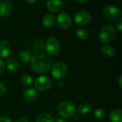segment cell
<instances>
[{
    "mask_svg": "<svg viewBox=\"0 0 122 122\" xmlns=\"http://www.w3.org/2000/svg\"><path fill=\"white\" fill-rule=\"evenodd\" d=\"M31 64L33 70L39 74H43L48 71L52 65L51 59L46 55L37 54L35 55L31 61Z\"/></svg>",
    "mask_w": 122,
    "mask_h": 122,
    "instance_id": "obj_1",
    "label": "cell"
},
{
    "mask_svg": "<svg viewBox=\"0 0 122 122\" xmlns=\"http://www.w3.org/2000/svg\"><path fill=\"white\" fill-rule=\"evenodd\" d=\"M117 36L115 28L110 25L107 24L102 27L99 31V39L104 44H109L112 42Z\"/></svg>",
    "mask_w": 122,
    "mask_h": 122,
    "instance_id": "obj_2",
    "label": "cell"
},
{
    "mask_svg": "<svg viewBox=\"0 0 122 122\" xmlns=\"http://www.w3.org/2000/svg\"><path fill=\"white\" fill-rule=\"evenodd\" d=\"M58 113L64 118H71L76 114L75 106L69 102H63L59 104L57 108Z\"/></svg>",
    "mask_w": 122,
    "mask_h": 122,
    "instance_id": "obj_3",
    "label": "cell"
},
{
    "mask_svg": "<svg viewBox=\"0 0 122 122\" xmlns=\"http://www.w3.org/2000/svg\"><path fill=\"white\" fill-rule=\"evenodd\" d=\"M45 46L46 52L51 56H56L60 52V43L54 37H51L48 39L46 42Z\"/></svg>",
    "mask_w": 122,
    "mask_h": 122,
    "instance_id": "obj_4",
    "label": "cell"
},
{
    "mask_svg": "<svg viewBox=\"0 0 122 122\" xmlns=\"http://www.w3.org/2000/svg\"><path fill=\"white\" fill-rule=\"evenodd\" d=\"M67 73L66 65L62 61H58L54 64L51 69L52 76L57 79H63Z\"/></svg>",
    "mask_w": 122,
    "mask_h": 122,
    "instance_id": "obj_5",
    "label": "cell"
},
{
    "mask_svg": "<svg viewBox=\"0 0 122 122\" xmlns=\"http://www.w3.org/2000/svg\"><path fill=\"white\" fill-rule=\"evenodd\" d=\"M52 82L49 77L41 76L36 79L34 81V86L36 90L41 92H46L49 90L51 86Z\"/></svg>",
    "mask_w": 122,
    "mask_h": 122,
    "instance_id": "obj_6",
    "label": "cell"
},
{
    "mask_svg": "<svg viewBox=\"0 0 122 122\" xmlns=\"http://www.w3.org/2000/svg\"><path fill=\"white\" fill-rule=\"evenodd\" d=\"M103 16L107 19H115L121 15V11L118 6L109 4L103 9Z\"/></svg>",
    "mask_w": 122,
    "mask_h": 122,
    "instance_id": "obj_7",
    "label": "cell"
},
{
    "mask_svg": "<svg viewBox=\"0 0 122 122\" xmlns=\"http://www.w3.org/2000/svg\"><path fill=\"white\" fill-rule=\"evenodd\" d=\"M92 18L90 12L87 10L83 9L79 11L74 16V21L79 26H84L88 24Z\"/></svg>",
    "mask_w": 122,
    "mask_h": 122,
    "instance_id": "obj_8",
    "label": "cell"
},
{
    "mask_svg": "<svg viewBox=\"0 0 122 122\" xmlns=\"http://www.w3.org/2000/svg\"><path fill=\"white\" fill-rule=\"evenodd\" d=\"M56 22L61 29L66 30L71 25V18L67 12H61L56 17Z\"/></svg>",
    "mask_w": 122,
    "mask_h": 122,
    "instance_id": "obj_9",
    "label": "cell"
},
{
    "mask_svg": "<svg viewBox=\"0 0 122 122\" xmlns=\"http://www.w3.org/2000/svg\"><path fill=\"white\" fill-rule=\"evenodd\" d=\"M13 10V4L10 1L3 0L0 1V16L6 17L9 16Z\"/></svg>",
    "mask_w": 122,
    "mask_h": 122,
    "instance_id": "obj_10",
    "label": "cell"
},
{
    "mask_svg": "<svg viewBox=\"0 0 122 122\" xmlns=\"http://www.w3.org/2000/svg\"><path fill=\"white\" fill-rule=\"evenodd\" d=\"M46 7L49 10L53 12L61 11L64 8V4L61 1L49 0L46 1Z\"/></svg>",
    "mask_w": 122,
    "mask_h": 122,
    "instance_id": "obj_11",
    "label": "cell"
},
{
    "mask_svg": "<svg viewBox=\"0 0 122 122\" xmlns=\"http://www.w3.org/2000/svg\"><path fill=\"white\" fill-rule=\"evenodd\" d=\"M24 98L27 102H34L39 97V93L37 90L33 88H29L26 89L23 94Z\"/></svg>",
    "mask_w": 122,
    "mask_h": 122,
    "instance_id": "obj_12",
    "label": "cell"
},
{
    "mask_svg": "<svg viewBox=\"0 0 122 122\" xmlns=\"http://www.w3.org/2000/svg\"><path fill=\"white\" fill-rule=\"evenodd\" d=\"M11 52V47L8 42L0 40V59L7 57Z\"/></svg>",
    "mask_w": 122,
    "mask_h": 122,
    "instance_id": "obj_13",
    "label": "cell"
},
{
    "mask_svg": "<svg viewBox=\"0 0 122 122\" xmlns=\"http://www.w3.org/2000/svg\"><path fill=\"white\" fill-rule=\"evenodd\" d=\"M109 118L112 122H122V111L120 109H115L110 112Z\"/></svg>",
    "mask_w": 122,
    "mask_h": 122,
    "instance_id": "obj_14",
    "label": "cell"
},
{
    "mask_svg": "<svg viewBox=\"0 0 122 122\" xmlns=\"http://www.w3.org/2000/svg\"><path fill=\"white\" fill-rule=\"evenodd\" d=\"M42 24L45 27H52L55 24V16L51 14H46L42 19Z\"/></svg>",
    "mask_w": 122,
    "mask_h": 122,
    "instance_id": "obj_15",
    "label": "cell"
},
{
    "mask_svg": "<svg viewBox=\"0 0 122 122\" xmlns=\"http://www.w3.org/2000/svg\"><path fill=\"white\" fill-rule=\"evenodd\" d=\"M19 56L20 60L24 64L29 63L31 61L32 58H33L31 53L28 50H22V51H21L19 54Z\"/></svg>",
    "mask_w": 122,
    "mask_h": 122,
    "instance_id": "obj_16",
    "label": "cell"
},
{
    "mask_svg": "<svg viewBox=\"0 0 122 122\" xmlns=\"http://www.w3.org/2000/svg\"><path fill=\"white\" fill-rule=\"evenodd\" d=\"M19 63L18 61L13 58L8 59L6 61V67L7 69L12 72H15L19 69Z\"/></svg>",
    "mask_w": 122,
    "mask_h": 122,
    "instance_id": "obj_17",
    "label": "cell"
},
{
    "mask_svg": "<svg viewBox=\"0 0 122 122\" xmlns=\"http://www.w3.org/2000/svg\"><path fill=\"white\" fill-rule=\"evenodd\" d=\"M102 54L104 57L110 59L114 56V49L109 45H105L102 49Z\"/></svg>",
    "mask_w": 122,
    "mask_h": 122,
    "instance_id": "obj_18",
    "label": "cell"
},
{
    "mask_svg": "<svg viewBox=\"0 0 122 122\" xmlns=\"http://www.w3.org/2000/svg\"><path fill=\"white\" fill-rule=\"evenodd\" d=\"M78 112L82 115L88 114L92 110V106L89 103H82L78 107Z\"/></svg>",
    "mask_w": 122,
    "mask_h": 122,
    "instance_id": "obj_19",
    "label": "cell"
},
{
    "mask_svg": "<svg viewBox=\"0 0 122 122\" xmlns=\"http://www.w3.org/2000/svg\"><path fill=\"white\" fill-rule=\"evenodd\" d=\"M36 122H54V119L49 114L41 113L36 117Z\"/></svg>",
    "mask_w": 122,
    "mask_h": 122,
    "instance_id": "obj_20",
    "label": "cell"
},
{
    "mask_svg": "<svg viewBox=\"0 0 122 122\" xmlns=\"http://www.w3.org/2000/svg\"><path fill=\"white\" fill-rule=\"evenodd\" d=\"M44 45L43 41L41 39H37L34 42L33 46H32V49L34 52L39 53L44 50Z\"/></svg>",
    "mask_w": 122,
    "mask_h": 122,
    "instance_id": "obj_21",
    "label": "cell"
},
{
    "mask_svg": "<svg viewBox=\"0 0 122 122\" xmlns=\"http://www.w3.org/2000/svg\"><path fill=\"white\" fill-rule=\"evenodd\" d=\"M76 36L81 40H86L89 36V32L84 28H79L76 31Z\"/></svg>",
    "mask_w": 122,
    "mask_h": 122,
    "instance_id": "obj_22",
    "label": "cell"
},
{
    "mask_svg": "<svg viewBox=\"0 0 122 122\" xmlns=\"http://www.w3.org/2000/svg\"><path fill=\"white\" fill-rule=\"evenodd\" d=\"M21 81L23 85L29 86L32 84V77L29 74H24L21 78Z\"/></svg>",
    "mask_w": 122,
    "mask_h": 122,
    "instance_id": "obj_23",
    "label": "cell"
},
{
    "mask_svg": "<svg viewBox=\"0 0 122 122\" xmlns=\"http://www.w3.org/2000/svg\"><path fill=\"white\" fill-rule=\"evenodd\" d=\"M94 116L97 119H103L106 116V112L102 108H98L97 109H96L94 112Z\"/></svg>",
    "mask_w": 122,
    "mask_h": 122,
    "instance_id": "obj_24",
    "label": "cell"
},
{
    "mask_svg": "<svg viewBox=\"0 0 122 122\" xmlns=\"http://www.w3.org/2000/svg\"><path fill=\"white\" fill-rule=\"evenodd\" d=\"M6 88L5 85L3 83L0 82V96L4 95L6 93Z\"/></svg>",
    "mask_w": 122,
    "mask_h": 122,
    "instance_id": "obj_25",
    "label": "cell"
},
{
    "mask_svg": "<svg viewBox=\"0 0 122 122\" xmlns=\"http://www.w3.org/2000/svg\"><path fill=\"white\" fill-rule=\"evenodd\" d=\"M116 25H117V29H118L119 31H122V19L121 17L119 18L118 20L117 21Z\"/></svg>",
    "mask_w": 122,
    "mask_h": 122,
    "instance_id": "obj_26",
    "label": "cell"
},
{
    "mask_svg": "<svg viewBox=\"0 0 122 122\" xmlns=\"http://www.w3.org/2000/svg\"><path fill=\"white\" fill-rule=\"evenodd\" d=\"M5 69V64L3 61L0 60V74H1Z\"/></svg>",
    "mask_w": 122,
    "mask_h": 122,
    "instance_id": "obj_27",
    "label": "cell"
},
{
    "mask_svg": "<svg viewBox=\"0 0 122 122\" xmlns=\"http://www.w3.org/2000/svg\"><path fill=\"white\" fill-rule=\"evenodd\" d=\"M0 122H12L11 119L6 117H0Z\"/></svg>",
    "mask_w": 122,
    "mask_h": 122,
    "instance_id": "obj_28",
    "label": "cell"
},
{
    "mask_svg": "<svg viewBox=\"0 0 122 122\" xmlns=\"http://www.w3.org/2000/svg\"><path fill=\"white\" fill-rule=\"evenodd\" d=\"M16 122H27V120H26V119H25V118H24V117H21V118H19Z\"/></svg>",
    "mask_w": 122,
    "mask_h": 122,
    "instance_id": "obj_29",
    "label": "cell"
},
{
    "mask_svg": "<svg viewBox=\"0 0 122 122\" xmlns=\"http://www.w3.org/2000/svg\"><path fill=\"white\" fill-rule=\"evenodd\" d=\"M122 76H119V80H118L119 86V87H120V88H122Z\"/></svg>",
    "mask_w": 122,
    "mask_h": 122,
    "instance_id": "obj_30",
    "label": "cell"
},
{
    "mask_svg": "<svg viewBox=\"0 0 122 122\" xmlns=\"http://www.w3.org/2000/svg\"><path fill=\"white\" fill-rule=\"evenodd\" d=\"M67 122L65 119H61V118H58V119H56V120H55V122Z\"/></svg>",
    "mask_w": 122,
    "mask_h": 122,
    "instance_id": "obj_31",
    "label": "cell"
},
{
    "mask_svg": "<svg viewBox=\"0 0 122 122\" xmlns=\"http://www.w3.org/2000/svg\"><path fill=\"white\" fill-rule=\"evenodd\" d=\"M76 2L83 4V3H86V2H87V1H86V0H84V1H76Z\"/></svg>",
    "mask_w": 122,
    "mask_h": 122,
    "instance_id": "obj_32",
    "label": "cell"
},
{
    "mask_svg": "<svg viewBox=\"0 0 122 122\" xmlns=\"http://www.w3.org/2000/svg\"><path fill=\"white\" fill-rule=\"evenodd\" d=\"M27 2H28V3L31 4V3H34V2H36V1H27Z\"/></svg>",
    "mask_w": 122,
    "mask_h": 122,
    "instance_id": "obj_33",
    "label": "cell"
}]
</instances>
